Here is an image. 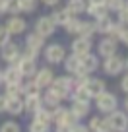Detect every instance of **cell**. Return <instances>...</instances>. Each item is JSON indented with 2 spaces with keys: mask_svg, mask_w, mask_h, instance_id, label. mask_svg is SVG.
<instances>
[{
  "mask_svg": "<svg viewBox=\"0 0 128 132\" xmlns=\"http://www.w3.org/2000/svg\"><path fill=\"white\" fill-rule=\"evenodd\" d=\"M103 72L107 76H120L124 72V56H120L118 53L111 54V56L103 58Z\"/></svg>",
  "mask_w": 128,
  "mask_h": 132,
  "instance_id": "5b68a950",
  "label": "cell"
},
{
  "mask_svg": "<svg viewBox=\"0 0 128 132\" xmlns=\"http://www.w3.org/2000/svg\"><path fill=\"white\" fill-rule=\"evenodd\" d=\"M6 14V0H0V16Z\"/></svg>",
  "mask_w": 128,
  "mask_h": 132,
  "instance_id": "bcb514c9",
  "label": "cell"
},
{
  "mask_svg": "<svg viewBox=\"0 0 128 132\" xmlns=\"http://www.w3.org/2000/svg\"><path fill=\"white\" fill-rule=\"evenodd\" d=\"M6 105H8V97L0 95V113H6Z\"/></svg>",
  "mask_w": 128,
  "mask_h": 132,
  "instance_id": "7bdbcfd3",
  "label": "cell"
},
{
  "mask_svg": "<svg viewBox=\"0 0 128 132\" xmlns=\"http://www.w3.org/2000/svg\"><path fill=\"white\" fill-rule=\"evenodd\" d=\"M45 6H49V8H56L58 4H60V0H41Z\"/></svg>",
  "mask_w": 128,
  "mask_h": 132,
  "instance_id": "f6af8a7d",
  "label": "cell"
},
{
  "mask_svg": "<svg viewBox=\"0 0 128 132\" xmlns=\"http://www.w3.org/2000/svg\"><path fill=\"white\" fill-rule=\"evenodd\" d=\"M33 119L35 120H41V122H47V124H53V111L41 105V107L33 113Z\"/></svg>",
  "mask_w": 128,
  "mask_h": 132,
  "instance_id": "f1b7e54d",
  "label": "cell"
},
{
  "mask_svg": "<svg viewBox=\"0 0 128 132\" xmlns=\"http://www.w3.org/2000/svg\"><path fill=\"white\" fill-rule=\"evenodd\" d=\"M6 97H21V84H6Z\"/></svg>",
  "mask_w": 128,
  "mask_h": 132,
  "instance_id": "d6a6232c",
  "label": "cell"
},
{
  "mask_svg": "<svg viewBox=\"0 0 128 132\" xmlns=\"http://www.w3.org/2000/svg\"><path fill=\"white\" fill-rule=\"evenodd\" d=\"M87 2H105V0H87Z\"/></svg>",
  "mask_w": 128,
  "mask_h": 132,
  "instance_id": "f907efd6",
  "label": "cell"
},
{
  "mask_svg": "<svg viewBox=\"0 0 128 132\" xmlns=\"http://www.w3.org/2000/svg\"><path fill=\"white\" fill-rule=\"evenodd\" d=\"M124 27L126 25H122L120 21H113L111 23V29H109V37H113V39H116V41H120V35H122V31H124Z\"/></svg>",
  "mask_w": 128,
  "mask_h": 132,
  "instance_id": "1f68e13d",
  "label": "cell"
},
{
  "mask_svg": "<svg viewBox=\"0 0 128 132\" xmlns=\"http://www.w3.org/2000/svg\"><path fill=\"white\" fill-rule=\"evenodd\" d=\"M124 6H126V8H128V0H124Z\"/></svg>",
  "mask_w": 128,
  "mask_h": 132,
  "instance_id": "816d5d0a",
  "label": "cell"
},
{
  "mask_svg": "<svg viewBox=\"0 0 128 132\" xmlns=\"http://www.w3.org/2000/svg\"><path fill=\"white\" fill-rule=\"evenodd\" d=\"M62 64H64V70H66V74H74L76 70H78L80 66H82V56H78V54H66L64 56V60H62Z\"/></svg>",
  "mask_w": 128,
  "mask_h": 132,
  "instance_id": "ac0fdd59",
  "label": "cell"
},
{
  "mask_svg": "<svg viewBox=\"0 0 128 132\" xmlns=\"http://www.w3.org/2000/svg\"><path fill=\"white\" fill-rule=\"evenodd\" d=\"M21 12H35L37 10V0H20Z\"/></svg>",
  "mask_w": 128,
  "mask_h": 132,
  "instance_id": "8d00e7d4",
  "label": "cell"
},
{
  "mask_svg": "<svg viewBox=\"0 0 128 132\" xmlns=\"http://www.w3.org/2000/svg\"><path fill=\"white\" fill-rule=\"evenodd\" d=\"M124 111L128 113V95H126V99H124Z\"/></svg>",
  "mask_w": 128,
  "mask_h": 132,
  "instance_id": "7dc6e473",
  "label": "cell"
},
{
  "mask_svg": "<svg viewBox=\"0 0 128 132\" xmlns=\"http://www.w3.org/2000/svg\"><path fill=\"white\" fill-rule=\"evenodd\" d=\"M66 8L70 10L74 16H80V14L86 12V8H87V0H68V2H66Z\"/></svg>",
  "mask_w": 128,
  "mask_h": 132,
  "instance_id": "83f0119b",
  "label": "cell"
},
{
  "mask_svg": "<svg viewBox=\"0 0 128 132\" xmlns=\"http://www.w3.org/2000/svg\"><path fill=\"white\" fill-rule=\"evenodd\" d=\"M39 53H41V51H35V49H29V47H25V51H23L21 54H23V56H27V58H33V60H37Z\"/></svg>",
  "mask_w": 128,
  "mask_h": 132,
  "instance_id": "60d3db41",
  "label": "cell"
},
{
  "mask_svg": "<svg viewBox=\"0 0 128 132\" xmlns=\"http://www.w3.org/2000/svg\"><path fill=\"white\" fill-rule=\"evenodd\" d=\"M4 84V78H2V70H0V86Z\"/></svg>",
  "mask_w": 128,
  "mask_h": 132,
  "instance_id": "681fc988",
  "label": "cell"
},
{
  "mask_svg": "<svg viewBox=\"0 0 128 132\" xmlns=\"http://www.w3.org/2000/svg\"><path fill=\"white\" fill-rule=\"evenodd\" d=\"M89 109H91L89 107V101H72V105H70V111L74 113L80 120L86 119V117L89 115Z\"/></svg>",
  "mask_w": 128,
  "mask_h": 132,
  "instance_id": "44dd1931",
  "label": "cell"
},
{
  "mask_svg": "<svg viewBox=\"0 0 128 132\" xmlns=\"http://www.w3.org/2000/svg\"><path fill=\"white\" fill-rule=\"evenodd\" d=\"M6 27H8L10 35H21V33L27 29V21L23 20V18H20L18 14H14V16L8 18V21H6Z\"/></svg>",
  "mask_w": 128,
  "mask_h": 132,
  "instance_id": "5bb4252c",
  "label": "cell"
},
{
  "mask_svg": "<svg viewBox=\"0 0 128 132\" xmlns=\"http://www.w3.org/2000/svg\"><path fill=\"white\" fill-rule=\"evenodd\" d=\"M68 99H72V101H91L89 93H87V91L83 89V86H82V84H76V86H74V89L70 91V97H68Z\"/></svg>",
  "mask_w": 128,
  "mask_h": 132,
  "instance_id": "484cf974",
  "label": "cell"
},
{
  "mask_svg": "<svg viewBox=\"0 0 128 132\" xmlns=\"http://www.w3.org/2000/svg\"><path fill=\"white\" fill-rule=\"evenodd\" d=\"M80 23H82V20H80L78 16H74L72 20H68L66 23L62 25L64 27V31L68 33V35H78V29H80Z\"/></svg>",
  "mask_w": 128,
  "mask_h": 132,
  "instance_id": "f546056e",
  "label": "cell"
},
{
  "mask_svg": "<svg viewBox=\"0 0 128 132\" xmlns=\"http://www.w3.org/2000/svg\"><path fill=\"white\" fill-rule=\"evenodd\" d=\"M21 6L20 0H6V14H20Z\"/></svg>",
  "mask_w": 128,
  "mask_h": 132,
  "instance_id": "d590c367",
  "label": "cell"
},
{
  "mask_svg": "<svg viewBox=\"0 0 128 132\" xmlns=\"http://www.w3.org/2000/svg\"><path fill=\"white\" fill-rule=\"evenodd\" d=\"M120 89H122L124 93L128 95V72L122 76V78H120Z\"/></svg>",
  "mask_w": 128,
  "mask_h": 132,
  "instance_id": "b9f144b4",
  "label": "cell"
},
{
  "mask_svg": "<svg viewBox=\"0 0 128 132\" xmlns=\"http://www.w3.org/2000/svg\"><path fill=\"white\" fill-rule=\"evenodd\" d=\"M105 124H107V130H113V132L128 130V113L115 109L113 113H109L105 117Z\"/></svg>",
  "mask_w": 128,
  "mask_h": 132,
  "instance_id": "7a4b0ae2",
  "label": "cell"
},
{
  "mask_svg": "<svg viewBox=\"0 0 128 132\" xmlns=\"http://www.w3.org/2000/svg\"><path fill=\"white\" fill-rule=\"evenodd\" d=\"M33 80H35V84H37L41 89H45V87H49L50 84H53V80H54V72L50 70L49 66H45V68H39V70H35Z\"/></svg>",
  "mask_w": 128,
  "mask_h": 132,
  "instance_id": "7c38bea8",
  "label": "cell"
},
{
  "mask_svg": "<svg viewBox=\"0 0 128 132\" xmlns=\"http://www.w3.org/2000/svg\"><path fill=\"white\" fill-rule=\"evenodd\" d=\"M74 78H72V76H54V80H53V84H50V89L53 91H56L58 93V97L62 99V101H64V99H68L70 97V91L74 89Z\"/></svg>",
  "mask_w": 128,
  "mask_h": 132,
  "instance_id": "277c9868",
  "label": "cell"
},
{
  "mask_svg": "<svg viewBox=\"0 0 128 132\" xmlns=\"http://www.w3.org/2000/svg\"><path fill=\"white\" fill-rule=\"evenodd\" d=\"M99 66H101L99 54H93V53L89 51L87 54H83V56H82V68H83V70H87L89 74L97 72V70H99Z\"/></svg>",
  "mask_w": 128,
  "mask_h": 132,
  "instance_id": "9a60e30c",
  "label": "cell"
},
{
  "mask_svg": "<svg viewBox=\"0 0 128 132\" xmlns=\"http://www.w3.org/2000/svg\"><path fill=\"white\" fill-rule=\"evenodd\" d=\"M0 130L2 132H20L21 126L16 122V120H4V122L0 124Z\"/></svg>",
  "mask_w": 128,
  "mask_h": 132,
  "instance_id": "836d02e7",
  "label": "cell"
},
{
  "mask_svg": "<svg viewBox=\"0 0 128 132\" xmlns=\"http://www.w3.org/2000/svg\"><path fill=\"white\" fill-rule=\"evenodd\" d=\"M86 12L89 14L93 20H97V18H103V16H107V14H111V12H109V8L105 6V2H87Z\"/></svg>",
  "mask_w": 128,
  "mask_h": 132,
  "instance_id": "e0dca14e",
  "label": "cell"
},
{
  "mask_svg": "<svg viewBox=\"0 0 128 132\" xmlns=\"http://www.w3.org/2000/svg\"><path fill=\"white\" fill-rule=\"evenodd\" d=\"M120 43H122L124 47H128V25H126V27H124L122 35H120Z\"/></svg>",
  "mask_w": 128,
  "mask_h": 132,
  "instance_id": "ee69618b",
  "label": "cell"
},
{
  "mask_svg": "<svg viewBox=\"0 0 128 132\" xmlns=\"http://www.w3.org/2000/svg\"><path fill=\"white\" fill-rule=\"evenodd\" d=\"M116 14V21H120L122 25H128V8L124 6V8H120L118 12H115Z\"/></svg>",
  "mask_w": 128,
  "mask_h": 132,
  "instance_id": "f35d334b",
  "label": "cell"
},
{
  "mask_svg": "<svg viewBox=\"0 0 128 132\" xmlns=\"http://www.w3.org/2000/svg\"><path fill=\"white\" fill-rule=\"evenodd\" d=\"M41 105H43L41 93L25 95V99H23V111H27V113H35L39 107H41Z\"/></svg>",
  "mask_w": 128,
  "mask_h": 132,
  "instance_id": "d6986e66",
  "label": "cell"
},
{
  "mask_svg": "<svg viewBox=\"0 0 128 132\" xmlns=\"http://www.w3.org/2000/svg\"><path fill=\"white\" fill-rule=\"evenodd\" d=\"M66 56V49L62 43H50L45 47V60L49 64H60Z\"/></svg>",
  "mask_w": 128,
  "mask_h": 132,
  "instance_id": "8992f818",
  "label": "cell"
},
{
  "mask_svg": "<svg viewBox=\"0 0 128 132\" xmlns=\"http://www.w3.org/2000/svg\"><path fill=\"white\" fill-rule=\"evenodd\" d=\"M35 31L47 39V37H50V35H54L56 23L53 21L50 16H41V18H37V21H35Z\"/></svg>",
  "mask_w": 128,
  "mask_h": 132,
  "instance_id": "30bf717a",
  "label": "cell"
},
{
  "mask_svg": "<svg viewBox=\"0 0 128 132\" xmlns=\"http://www.w3.org/2000/svg\"><path fill=\"white\" fill-rule=\"evenodd\" d=\"M78 35L93 39V35H95V23H93V20H86V21L82 20V23H80V29H78Z\"/></svg>",
  "mask_w": 128,
  "mask_h": 132,
  "instance_id": "4316f807",
  "label": "cell"
},
{
  "mask_svg": "<svg viewBox=\"0 0 128 132\" xmlns=\"http://www.w3.org/2000/svg\"><path fill=\"white\" fill-rule=\"evenodd\" d=\"M21 93L23 95H33V93H41V87L35 84V80H27L25 84H21Z\"/></svg>",
  "mask_w": 128,
  "mask_h": 132,
  "instance_id": "4dcf8cb0",
  "label": "cell"
},
{
  "mask_svg": "<svg viewBox=\"0 0 128 132\" xmlns=\"http://www.w3.org/2000/svg\"><path fill=\"white\" fill-rule=\"evenodd\" d=\"M95 109H97L101 115H109V113H113L115 109H118V97H116L115 93L105 89L101 95L95 97Z\"/></svg>",
  "mask_w": 128,
  "mask_h": 132,
  "instance_id": "3957f363",
  "label": "cell"
},
{
  "mask_svg": "<svg viewBox=\"0 0 128 132\" xmlns=\"http://www.w3.org/2000/svg\"><path fill=\"white\" fill-rule=\"evenodd\" d=\"M21 51H20V45L14 41H6L4 45H0V58L8 64H16L18 58H20Z\"/></svg>",
  "mask_w": 128,
  "mask_h": 132,
  "instance_id": "52a82bcc",
  "label": "cell"
},
{
  "mask_svg": "<svg viewBox=\"0 0 128 132\" xmlns=\"http://www.w3.org/2000/svg\"><path fill=\"white\" fill-rule=\"evenodd\" d=\"M47 130H50V124L41 122V120H35L33 119V122L29 124V132H47Z\"/></svg>",
  "mask_w": 128,
  "mask_h": 132,
  "instance_id": "e575fe53",
  "label": "cell"
},
{
  "mask_svg": "<svg viewBox=\"0 0 128 132\" xmlns=\"http://www.w3.org/2000/svg\"><path fill=\"white\" fill-rule=\"evenodd\" d=\"M82 86H83V89L89 93L91 99H95L97 95H101L105 89H107V82H105L103 78H95V76H89Z\"/></svg>",
  "mask_w": 128,
  "mask_h": 132,
  "instance_id": "9c48e42d",
  "label": "cell"
},
{
  "mask_svg": "<svg viewBox=\"0 0 128 132\" xmlns=\"http://www.w3.org/2000/svg\"><path fill=\"white\" fill-rule=\"evenodd\" d=\"M50 18H53V21L56 23V27H58V25H64L68 20H72V18H74V14H72L66 6H64V8H56L53 14H50Z\"/></svg>",
  "mask_w": 128,
  "mask_h": 132,
  "instance_id": "ffe728a7",
  "label": "cell"
},
{
  "mask_svg": "<svg viewBox=\"0 0 128 132\" xmlns=\"http://www.w3.org/2000/svg\"><path fill=\"white\" fill-rule=\"evenodd\" d=\"M2 78H4V84H21L23 82V76L18 70L16 64H8V68L2 70Z\"/></svg>",
  "mask_w": 128,
  "mask_h": 132,
  "instance_id": "2e32d148",
  "label": "cell"
},
{
  "mask_svg": "<svg viewBox=\"0 0 128 132\" xmlns=\"http://www.w3.org/2000/svg\"><path fill=\"white\" fill-rule=\"evenodd\" d=\"M113 18H111V14H107V16H103V18H97V20H93V23H95V33H101V35H107L109 33V29H111V23H113Z\"/></svg>",
  "mask_w": 128,
  "mask_h": 132,
  "instance_id": "7402d4cb",
  "label": "cell"
},
{
  "mask_svg": "<svg viewBox=\"0 0 128 132\" xmlns=\"http://www.w3.org/2000/svg\"><path fill=\"white\" fill-rule=\"evenodd\" d=\"M105 6L109 12H118L120 8H124V0H105Z\"/></svg>",
  "mask_w": 128,
  "mask_h": 132,
  "instance_id": "74e56055",
  "label": "cell"
},
{
  "mask_svg": "<svg viewBox=\"0 0 128 132\" xmlns=\"http://www.w3.org/2000/svg\"><path fill=\"white\" fill-rule=\"evenodd\" d=\"M16 66H18V70L21 72V76H23V78H33L35 70H37V64H35V60H33V58L23 56V54H20V58H18Z\"/></svg>",
  "mask_w": 128,
  "mask_h": 132,
  "instance_id": "4fadbf2b",
  "label": "cell"
},
{
  "mask_svg": "<svg viewBox=\"0 0 128 132\" xmlns=\"http://www.w3.org/2000/svg\"><path fill=\"white\" fill-rule=\"evenodd\" d=\"M87 130H91V132H107L105 117H101V115H93V117H89V122H87Z\"/></svg>",
  "mask_w": 128,
  "mask_h": 132,
  "instance_id": "d4e9b609",
  "label": "cell"
},
{
  "mask_svg": "<svg viewBox=\"0 0 128 132\" xmlns=\"http://www.w3.org/2000/svg\"><path fill=\"white\" fill-rule=\"evenodd\" d=\"M25 47L35 49V51H41L43 47H45V37H43V35H39L37 31L29 33L27 37H25Z\"/></svg>",
  "mask_w": 128,
  "mask_h": 132,
  "instance_id": "603a6c76",
  "label": "cell"
},
{
  "mask_svg": "<svg viewBox=\"0 0 128 132\" xmlns=\"http://www.w3.org/2000/svg\"><path fill=\"white\" fill-rule=\"evenodd\" d=\"M124 70H126V72H128V56H126V58H124Z\"/></svg>",
  "mask_w": 128,
  "mask_h": 132,
  "instance_id": "c3c4849f",
  "label": "cell"
},
{
  "mask_svg": "<svg viewBox=\"0 0 128 132\" xmlns=\"http://www.w3.org/2000/svg\"><path fill=\"white\" fill-rule=\"evenodd\" d=\"M6 41H10V31L6 25H0V45H4Z\"/></svg>",
  "mask_w": 128,
  "mask_h": 132,
  "instance_id": "ab89813d",
  "label": "cell"
},
{
  "mask_svg": "<svg viewBox=\"0 0 128 132\" xmlns=\"http://www.w3.org/2000/svg\"><path fill=\"white\" fill-rule=\"evenodd\" d=\"M115 53H118V41L109 37V35H103L101 41L97 43V54H99V58H107Z\"/></svg>",
  "mask_w": 128,
  "mask_h": 132,
  "instance_id": "ba28073f",
  "label": "cell"
},
{
  "mask_svg": "<svg viewBox=\"0 0 128 132\" xmlns=\"http://www.w3.org/2000/svg\"><path fill=\"white\" fill-rule=\"evenodd\" d=\"M78 120L80 119L70 109L62 107V105H58V107L53 109V122L56 124V130H60V132H72L74 130V124L78 122Z\"/></svg>",
  "mask_w": 128,
  "mask_h": 132,
  "instance_id": "6da1fadb",
  "label": "cell"
},
{
  "mask_svg": "<svg viewBox=\"0 0 128 132\" xmlns=\"http://www.w3.org/2000/svg\"><path fill=\"white\" fill-rule=\"evenodd\" d=\"M6 113L18 117L23 113V99L21 97H8V105H6Z\"/></svg>",
  "mask_w": 128,
  "mask_h": 132,
  "instance_id": "cb8c5ba5",
  "label": "cell"
},
{
  "mask_svg": "<svg viewBox=\"0 0 128 132\" xmlns=\"http://www.w3.org/2000/svg\"><path fill=\"white\" fill-rule=\"evenodd\" d=\"M91 49H93V39H89V37L76 35V39L72 41V53L78 54V56H83V54H87Z\"/></svg>",
  "mask_w": 128,
  "mask_h": 132,
  "instance_id": "8fae6325",
  "label": "cell"
}]
</instances>
